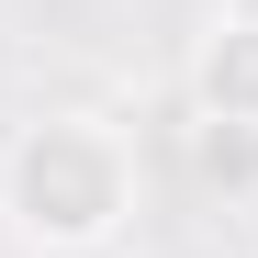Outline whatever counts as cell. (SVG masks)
Instances as JSON below:
<instances>
[{"label": "cell", "instance_id": "1", "mask_svg": "<svg viewBox=\"0 0 258 258\" xmlns=\"http://www.w3.org/2000/svg\"><path fill=\"white\" fill-rule=\"evenodd\" d=\"M0 225L23 258H101L135 225V146L101 112H34L0 146Z\"/></svg>", "mask_w": 258, "mask_h": 258}, {"label": "cell", "instance_id": "2", "mask_svg": "<svg viewBox=\"0 0 258 258\" xmlns=\"http://www.w3.org/2000/svg\"><path fill=\"white\" fill-rule=\"evenodd\" d=\"M180 90H191V112L213 135H258V0H236V12H213L191 34Z\"/></svg>", "mask_w": 258, "mask_h": 258}, {"label": "cell", "instance_id": "3", "mask_svg": "<svg viewBox=\"0 0 258 258\" xmlns=\"http://www.w3.org/2000/svg\"><path fill=\"white\" fill-rule=\"evenodd\" d=\"M247 258H258V236H247Z\"/></svg>", "mask_w": 258, "mask_h": 258}]
</instances>
